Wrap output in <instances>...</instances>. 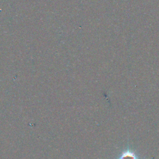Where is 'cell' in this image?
<instances>
[{
	"mask_svg": "<svg viewBox=\"0 0 159 159\" xmlns=\"http://www.w3.org/2000/svg\"><path fill=\"white\" fill-rule=\"evenodd\" d=\"M120 159H137V157L134 153L127 151L122 154Z\"/></svg>",
	"mask_w": 159,
	"mask_h": 159,
	"instance_id": "6da1fadb",
	"label": "cell"
}]
</instances>
